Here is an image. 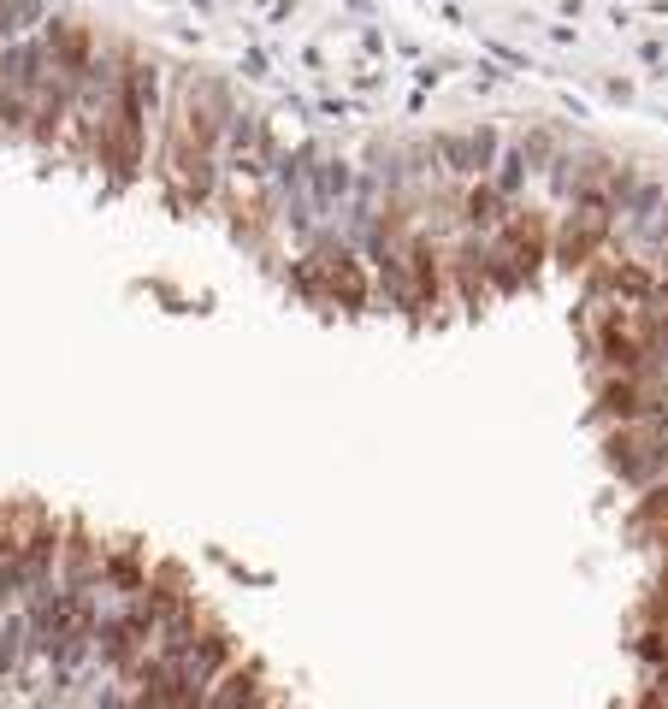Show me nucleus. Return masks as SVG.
I'll return each mask as SVG.
<instances>
[{
	"instance_id": "f257e3e1",
	"label": "nucleus",
	"mask_w": 668,
	"mask_h": 709,
	"mask_svg": "<svg viewBox=\"0 0 668 709\" xmlns=\"http://www.w3.org/2000/svg\"><path fill=\"white\" fill-rule=\"evenodd\" d=\"M438 154L450 160V172L462 178H485L491 172V154H497V130H468V136H438Z\"/></svg>"
},
{
	"instance_id": "f03ea898",
	"label": "nucleus",
	"mask_w": 668,
	"mask_h": 709,
	"mask_svg": "<svg viewBox=\"0 0 668 709\" xmlns=\"http://www.w3.org/2000/svg\"><path fill=\"white\" fill-rule=\"evenodd\" d=\"M503 201H509V195L497 190V184H491V178H479V190L468 195V225H479V231H497V225H503V219H509V213H497V207H503Z\"/></svg>"
}]
</instances>
